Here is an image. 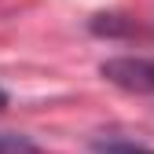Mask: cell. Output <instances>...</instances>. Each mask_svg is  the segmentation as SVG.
Here are the masks:
<instances>
[{
	"label": "cell",
	"mask_w": 154,
	"mask_h": 154,
	"mask_svg": "<svg viewBox=\"0 0 154 154\" xmlns=\"http://www.w3.org/2000/svg\"><path fill=\"white\" fill-rule=\"evenodd\" d=\"M99 73L125 92H154V55H118L106 59Z\"/></svg>",
	"instance_id": "1"
},
{
	"label": "cell",
	"mask_w": 154,
	"mask_h": 154,
	"mask_svg": "<svg viewBox=\"0 0 154 154\" xmlns=\"http://www.w3.org/2000/svg\"><path fill=\"white\" fill-rule=\"evenodd\" d=\"M0 154H48V150L22 132H0Z\"/></svg>",
	"instance_id": "2"
},
{
	"label": "cell",
	"mask_w": 154,
	"mask_h": 154,
	"mask_svg": "<svg viewBox=\"0 0 154 154\" xmlns=\"http://www.w3.org/2000/svg\"><path fill=\"white\" fill-rule=\"evenodd\" d=\"M92 150L95 154H154L150 147H143L136 140H95Z\"/></svg>",
	"instance_id": "3"
},
{
	"label": "cell",
	"mask_w": 154,
	"mask_h": 154,
	"mask_svg": "<svg viewBox=\"0 0 154 154\" xmlns=\"http://www.w3.org/2000/svg\"><path fill=\"white\" fill-rule=\"evenodd\" d=\"M4 106H8V92L0 88V110H4Z\"/></svg>",
	"instance_id": "4"
}]
</instances>
